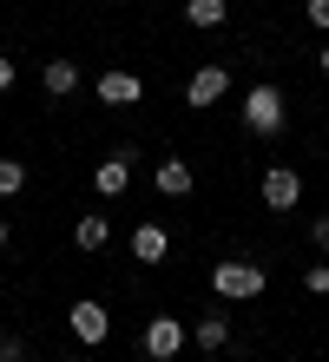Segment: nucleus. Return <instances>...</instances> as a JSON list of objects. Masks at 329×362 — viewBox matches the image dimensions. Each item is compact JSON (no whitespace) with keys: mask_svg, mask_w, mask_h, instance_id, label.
Masks as SVG:
<instances>
[{"mask_svg":"<svg viewBox=\"0 0 329 362\" xmlns=\"http://www.w3.org/2000/svg\"><path fill=\"white\" fill-rule=\"evenodd\" d=\"M237 112H244V132L277 139V132H283V119H290V105H283V93H277V86H250Z\"/></svg>","mask_w":329,"mask_h":362,"instance_id":"nucleus-1","label":"nucleus"},{"mask_svg":"<svg viewBox=\"0 0 329 362\" xmlns=\"http://www.w3.org/2000/svg\"><path fill=\"white\" fill-rule=\"evenodd\" d=\"M263 284H270L263 264H217L211 270V290L224 296V303H250V296H263Z\"/></svg>","mask_w":329,"mask_h":362,"instance_id":"nucleus-2","label":"nucleus"},{"mask_svg":"<svg viewBox=\"0 0 329 362\" xmlns=\"http://www.w3.org/2000/svg\"><path fill=\"white\" fill-rule=\"evenodd\" d=\"M66 329H73L86 349H99L105 336H112V310H105L99 296H79V303H66Z\"/></svg>","mask_w":329,"mask_h":362,"instance_id":"nucleus-3","label":"nucleus"},{"mask_svg":"<svg viewBox=\"0 0 329 362\" xmlns=\"http://www.w3.org/2000/svg\"><path fill=\"white\" fill-rule=\"evenodd\" d=\"M185 343H191V329L178 323V316H151L145 336H139V349H145L151 362H178V356H185Z\"/></svg>","mask_w":329,"mask_h":362,"instance_id":"nucleus-4","label":"nucleus"},{"mask_svg":"<svg viewBox=\"0 0 329 362\" xmlns=\"http://www.w3.org/2000/svg\"><path fill=\"white\" fill-rule=\"evenodd\" d=\"M132 158H139V152H132V145H119L112 158L93 165V191H99V198H125V191H132Z\"/></svg>","mask_w":329,"mask_h":362,"instance_id":"nucleus-5","label":"nucleus"},{"mask_svg":"<svg viewBox=\"0 0 329 362\" xmlns=\"http://www.w3.org/2000/svg\"><path fill=\"white\" fill-rule=\"evenodd\" d=\"M257 191H263V204H270V211H296V204H303V178L290 172V165H270Z\"/></svg>","mask_w":329,"mask_h":362,"instance_id":"nucleus-6","label":"nucleus"},{"mask_svg":"<svg viewBox=\"0 0 329 362\" xmlns=\"http://www.w3.org/2000/svg\"><path fill=\"white\" fill-rule=\"evenodd\" d=\"M224 93H231V73H224V66H197V73L185 79V105H217Z\"/></svg>","mask_w":329,"mask_h":362,"instance_id":"nucleus-7","label":"nucleus"},{"mask_svg":"<svg viewBox=\"0 0 329 362\" xmlns=\"http://www.w3.org/2000/svg\"><path fill=\"white\" fill-rule=\"evenodd\" d=\"M105 105H139L145 99V79L139 73H99V86H93Z\"/></svg>","mask_w":329,"mask_h":362,"instance_id":"nucleus-8","label":"nucleus"},{"mask_svg":"<svg viewBox=\"0 0 329 362\" xmlns=\"http://www.w3.org/2000/svg\"><path fill=\"white\" fill-rule=\"evenodd\" d=\"M151 185H158L165 198H191V191H197V178H191V165H185V158H158Z\"/></svg>","mask_w":329,"mask_h":362,"instance_id":"nucleus-9","label":"nucleus"},{"mask_svg":"<svg viewBox=\"0 0 329 362\" xmlns=\"http://www.w3.org/2000/svg\"><path fill=\"white\" fill-rule=\"evenodd\" d=\"M40 86H47V99H73L79 93V66L73 59H47V66H40Z\"/></svg>","mask_w":329,"mask_h":362,"instance_id":"nucleus-10","label":"nucleus"},{"mask_svg":"<svg viewBox=\"0 0 329 362\" xmlns=\"http://www.w3.org/2000/svg\"><path fill=\"white\" fill-rule=\"evenodd\" d=\"M191 343L217 356V349L231 343V316H224V310H211V316H197V323H191Z\"/></svg>","mask_w":329,"mask_h":362,"instance_id":"nucleus-11","label":"nucleus"},{"mask_svg":"<svg viewBox=\"0 0 329 362\" xmlns=\"http://www.w3.org/2000/svg\"><path fill=\"white\" fill-rule=\"evenodd\" d=\"M165 250H171L165 224H139V230H132V257H139V264H165Z\"/></svg>","mask_w":329,"mask_h":362,"instance_id":"nucleus-12","label":"nucleus"},{"mask_svg":"<svg viewBox=\"0 0 329 362\" xmlns=\"http://www.w3.org/2000/svg\"><path fill=\"white\" fill-rule=\"evenodd\" d=\"M105 238H112V224H105V211H86V218L73 224V244H79V250H105Z\"/></svg>","mask_w":329,"mask_h":362,"instance_id":"nucleus-13","label":"nucleus"},{"mask_svg":"<svg viewBox=\"0 0 329 362\" xmlns=\"http://www.w3.org/2000/svg\"><path fill=\"white\" fill-rule=\"evenodd\" d=\"M224 0H185V20H191V27H224Z\"/></svg>","mask_w":329,"mask_h":362,"instance_id":"nucleus-14","label":"nucleus"},{"mask_svg":"<svg viewBox=\"0 0 329 362\" xmlns=\"http://www.w3.org/2000/svg\"><path fill=\"white\" fill-rule=\"evenodd\" d=\"M27 191V165L20 158H0V198H20Z\"/></svg>","mask_w":329,"mask_h":362,"instance_id":"nucleus-15","label":"nucleus"},{"mask_svg":"<svg viewBox=\"0 0 329 362\" xmlns=\"http://www.w3.org/2000/svg\"><path fill=\"white\" fill-rule=\"evenodd\" d=\"M303 290H310V296H329V264H310V270H303Z\"/></svg>","mask_w":329,"mask_h":362,"instance_id":"nucleus-16","label":"nucleus"},{"mask_svg":"<svg viewBox=\"0 0 329 362\" xmlns=\"http://www.w3.org/2000/svg\"><path fill=\"white\" fill-rule=\"evenodd\" d=\"M0 362H27V336H0Z\"/></svg>","mask_w":329,"mask_h":362,"instance_id":"nucleus-17","label":"nucleus"},{"mask_svg":"<svg viewBox=\"0 0 329 362\" xmlns=\"http://www.w3.org/2000/svg\"><path fill=\"white\" fill-rule=\"evenodd\" d=\"M303 13H310V27H323V33H329V0H303Z\"/></svg>","mask_w":329,"mask_h":362,"instance_id":"nucleus-18","label":"nucleus"},{"mask_svg":"<svg viewBox=\"0 0 329 362\" xmlns=\"http://www.w3.org/2000/svg\"><path fill=\"white\" fill-rule=\"evenodd\" d=\"M310 238H316V250H323V257H329V211H323V218L310 224Z\"/></svg>","mask_w":329,"mask_h":362,"instance_id":"nucleus-19","label":"nucleus"},{"mask_svg":"<svg viewBox=\"0 0 329 362\" xmlns=\"http://www.w3.org/2000/svg\"><path fill=\"white\" fill-rule=\"evenodd\" d=\"M0 93H13V53H0Z\"/></svg>","mask_w":329,"mask_h":362,"instance_id":"nucleus-20","label":"nucleus"},{"mask_svg":"<svg viewBox=\"0 0 329 362\" xmlns=\"http://www.w3.org/2000/svg\"><path fill=\"white\" fill-rule=\"evenodd\" d=\"M7 244H13V224H7V218H0V250H7Z\"/></svg>","mask_w":329,"mask_h":362,"instance_id":"nucleus-21","label":"nucleus"},{"mask_svg":"<svg viewBox=\"0 0 329 362\" xmlns=\"http://www.w3.org/2000/svg\"><path fill=\"white\" fill-rule=\"evenodd\" d=\"M316 59H323V73H329V40H323V53H316Z\"/></svg>","mask_w":329,"mask_h":362,"instance_id":"nucleus-22","label":"nucleus"}]
</instances>
